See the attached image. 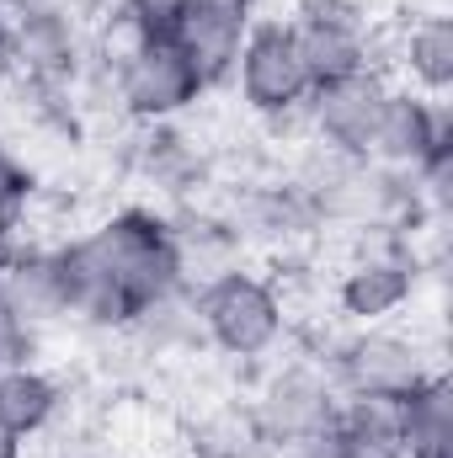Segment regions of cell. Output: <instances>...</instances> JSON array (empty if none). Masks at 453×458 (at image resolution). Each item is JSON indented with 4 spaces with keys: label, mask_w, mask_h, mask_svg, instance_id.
Masks as SVG:
<instances>
[{
    "label": "cell",
    "mask_w": 453,
    "mask_h": 458,
    "mask_svg": "<svg viewBox=\"0 0 453 458\" xmlns=\"http://www.w3.org/2000/svg\"><path fill=\"white\" fill-rule=\"evenodd\" d=\"M438 149H453V117L449 102H432L411 86H389V102L379 117V133H373V149L368 160L389 165V171H416L427 165Z\"/></svg>",
    "instance_id": "obj_11"
},
{
    "label": "cell",
    "mask_w": 453,
    "mask_h": 458,
    "mask_svg": "<svg viewBox=\"0 0 453 458\" xmlns=\"http://www.w3.org/2000/svg\"><path fill=\"white\" fill-rule=\"evenodd\" d=\"M182 0H113V16L139 27V32H166Z\"/></svg>",
    "instance_id": "obj_21"
},
{
    "label": "cell",
    "mask_w": 453,
    "mask_h": 458,
    "mask_svg": "<svg viewBox=\"0 0 453 458\" xmlns=\"http://www.w3.org/2000/svg\"><path fill=\"white\" fill-rule=\"evenodd\" d=\"M229 81H235L245 113L261 117V123H278V128L294 123V117H304L310 97H315V81H310L304 54H299V43H294V32H288L283 16L251 27V38H245V48L235 59Z\"/></svg>",
    "instance_id": "obj_7"
},
{
    "label": "cell",
    "mask_w": 453,
    "mask_h": 458,
    "mask_svg": "<svg viewBox=\"0 0 453 458\" xmlns=\"http://www.w3.org/2000/svg\"><path fill=\"white\" fill-rule=\"evenodd\" d=\"M0 458H27V443H21V437H11L5 427H0Z\"/></svg>",
    "instance_id": "obj_25"
},
{
    "label": "cell",
    "mask_w": 453,
    "mask_h": 458,
    "mask_svg": "<svg viewBox=\"0 0 453 458\" xmlns=\"http://www.w3.org/2000/svg\"><path fill=\"white\" fill-rule=\"evenodd\" d=\"M192 310H198L203 346H214L219 357L245 362V368L267 362L294 331V310H288L283 288L267 272L240 267V261L192 283Z\"/></svg>",
    "instance_id": "obj_2"
},
{
    "label": "cell",
    "mask_w": 453,
    "mask_h": 458,
    "mask_svg": "<svg viewBox=\"0 0 453 458\" xmlns=\"http://www.w3.org/2000/svg\"><path fill=\"white\" fill-rule=\"evenodd\" d=\"M113 102L123 107V117H133L139 128H160V123H182L192 113L209 86L192 70V59L166 38V32H139L128 21L113 16Z\"/></svg>",
    "instance_id": "obj_3"
},
{
    "label": "cell",
    "mask_w": 453,
    "mask_h": 458,
    "mask_svg": "<svg viewBox=\"0 0 453 458\" xmlns=\"http://www.w3.org/2000/svg\"><path fill=\"white\" fill-rule=\"evenodd\" d=\"M400 458H453V384L443 368L400 400Z\"/></svg>",
    "instance_id": "obj_15"
},
{
    "label": "cell",
    "mask_w": 453,
    "mask_h": 458,
    "mask_svg": "<svg viewBox=\"0 0 453 458\" xmlns=\"http://www.w3.org/2000/svg\"><path fill=\"white\" fill-rule=\"evenodd\" d=\"M70 326L117 336L139 310L187 288L176 219L155 208H117L113 219L59 245Z\"/></svg>",
    "instance_id": "obj_1"
},
{
    "label": "cell",
    "mask_w": 453,
    "mask_h": 458,
    "mask_svg": "<svg viewBox=\"0 0 453 458\" xmlns=\"http://www.w3.org/2000/svg\"><path fill=\"white\" fill-rule=\"evenodd\" d=\"M133 171L139 182H150L155 192L166 198H187L203 187V149H192L176 123H160V128H144V139L133 144Z\"/></svg>",
    "instance_id": "obj_18"
},
{
    "label": "cell",
    "mask_w": 453,
    "mask_h": 458,
    "mask_svg": "<svg viewBox=\"0 0 453 458\" xmlns=\"http://www.w3.org/2000/svg\"><path fill=\"white\" fill-rule=\"evenodd\" d=\"M422 293V250L406 234H379L337 272V315L346 326H389Z\"/></svg>",
    "instance_id": "obj_6"
},
{
    "label": "cell",
    "mask_w": 453,
    "mask_h": 458,
    "mask_svg": "<svg viewBox=\"0 0 453 458\" xmlns=\"http://www.w3.org/2000/svg\"><path fill=\"white\" fill-rule=\"evenodd\" d=\"M64 411V384L43 368V362H11L0 368V427L21 443L43 437Z\"/></svg>",
    "instance_id": "obj_14"
},
{
    "label": "cell",
    "mask_w": 453,
    "mask_h": 458,
    "mask_svg": "<svg viewBox=\"0 0 453 458\" xmlns=\"http://www.w3.org/2000/svg\"><path fill=\"white\" fill-rule=\"evenodd\" d=\"M337 405H341V389L331 378V368L321 362V352H299V357L267 362L261 378L251 384V394L240 400L251 432L261 443H272L278 454L304 443V437H321L331 427Z\"/></svg>",
    "instance_id": "obj_4"
},
{
    "label": "cell",
    "mask_w": 453,
    "mask_h": 458,
    "mask_svg": "<svg viewBox=\"0 0 453 458\" xmlns=\"http://www.w3.org/2000/svg\"><path fill=\"white\" fill-rule=\"evenodd\" d=\"M395 64H400L406 86L422 91V97H432V102H443L453 91V21H449L443 5H438V11H416V16L400 27V38H395Z\"/></svg>",
    "instance_id": "obj_13"
},
{
    "label": "cell",
    "mask_w": 453,
    "mask_h": 458,
    "mask_svg": "<svg viewBox=\"0 0 453 458\" xmlns=\"http://www.w3.org/2000/svg\"><path fill=\"white\" fill-rule=\"evenodd\" d=\"M0 310L16 315L32 336L70 326L64 310V272H59V245H5L0 250Z\"/></svg>",
    "instance_id": "obj_12"
},
{
    "label": "cell",
    "mask_w": 453,
    "mask_h": 458,
    "mask_svg": "<svg viewBox=\"0 0 453 458\" xmlns=\"http://www.w3.org/2000/svg\"><path fill=\"white\" fill-rule=\"evenodd\" d=\"M283 21H288L315 86L379 70L384 38H379L373 16L363 11V0H299Z\"/></svg>",
    "instance_id": "obj_8"
},
{
    "label": "cell",
    "mask_w": 453,
    "mask_h": 458,
    "mask_svg": "<svg viewBox=\"0 0 453 458\" xmlns=\"http://www.w3.org/2000/svg\"><path fill=\"white\" fill-rule=\"evenodd\" d=\"M251 421L240 405H209L187 421V454L192 458H229L240 443H251Z\"/></svg>",
    "instance_id": "obj_19"
},
{
    "label": "cell",
    "mask_w": 453,
    "mask_h": 458,
    "mask_svg": "<svg viewBox=\"0 0 453 458\" xmlns=\"http://www.w3.org/2000/svg\"><path fill=\"white\" fill-rule=\"evenodd\" d=\"M229 458H283V454H278L272 443H261V437H251V443H240V448H235Z\"/></svg>",
    "instance_id": "obj_24"
},
{
    "label": "cell",
    "mask_w": 453,
    "mask_h": 458,
    "mask_svg": "<svg viewBox=\"0 0 453 458\" xmlns=\"http://www.w3.org/2000/svg\"><path fill=\"white\" fill-rule=\"evenodd\" d=\"M123 342L133 346L139 357H182V352H198L203 331H198V310H192V288H176L166 299H155L150 310H139L123 331Z\"/></svg>",
    "instance_id": "obj_17"
},
{
    "label": "cell",
    "mask_w": 453,
    "mask_h": 458,
    "mask_svg": "<svg viewBox=\"0 0 453 458\" xmlns=\"http://www.w3.org/2000/svg\"><path fill=\"white\" fill-rule=\"evenodd\" d=\"M256 0H182L166 38L192 59V70L203 75V86H225L235 75V59L256 27Z\"/></svg>",
    "instance_id": "obj_9"
},
{
    "label": "cell",
    "mask_w": 453,
    "mask_h": 458,
    "mask_svg": "<svg viewBox=\"0 0 453 458\" xmlns=\"http://www.w3.org/2000/svg\"><path fill=\"white\" fill-rule=\"evenodd\" d=\"M32 346H38V336H32L16 315H5V310H0V368L27 362V357H32Z\"/></svg>",
    "instance_id": "obj_22"
},
{
    "label": "cell",
    "mask_w": 453,
    "mask_h": 458,
    "mask_svg": "<svg viewBox=\"0 0 453 458\" xmlns=\"http://www.w3.org/2000/svg\"><path fill=\"white\" fill-rule=\"evenodd\" d=\"M321 362L331 368L341 394H373V400H406L427 373H438V357L422 336L389 326H352L321 346Z\"/></svg>",
    "instance_id": "obj_5"
},
{
    "label": "cell",
    "mask_w": 453,
    "mask_h": 458,
    "mask_svg": "<svg viewBox=\"0 0 453 458\" xmlns=\"http://www.w3.org/2000/svg\"><path fill=\"white\" fill-rule=\"evenodd\" d=\"M27 208H32V171L0 144V250L16 245V234L27 225Z\"/></svg>",
    "instance_id": "obj_20"
},
{
    "label": "cell",
    "mask_w": 453,
    "mask_h": 458,
    "mask_svg": "<svg viewBox=\"0 0 453 458\" xmlns=\"http://www.w3.org/2000/svg\"><path fill=\"white\" fill-rule=\"evenodd\" d=\"M283 458H341V448L331 443V432H321V437H304V443L283 448Z\"/></svg>",
    "instance_id": "obj_23"
},
{
    "label": "cell",
    "mask_w": 453,
    "mask_h": 458,
    "mask_svg": "<svg viewBox=\"0 0 453 458\" xmlns=\"http://www.w3.org/2000/svg\"><path fill=\"white\" fill-rule=\"evenodd\" d=\"M326 432L341 448V458H400V400L341 394Z\"/></svg>",
    "instance_id": "obj_16"
},
{
    "label": "cell",
    "mask_w": 453,
    "mask_h": 458,
    "mask_svg": "<svg viewBox=\"0 0 453 458\" xmlns=\"http://www.w3.org/2000/svg\"><path fill=\"white\" fill-rule=\"evenodd\" d=\"M389 102V75L384 70H363V75H346L331 86H315L304 123H310V144L321 149H337V155H368L373 149V133H379V117Z\"/></svg>",
    "instance_id": "obj_10"
}]
</instances>
